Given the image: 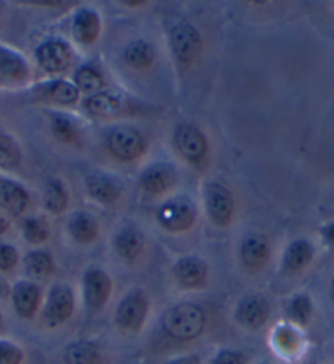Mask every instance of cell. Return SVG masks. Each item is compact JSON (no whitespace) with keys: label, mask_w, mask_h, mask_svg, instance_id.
I'll list each match as a JSON object with an SVG mask.
<instances>
[{"label":"cell","mask_w":334,"mask_h":364,"mask_svg":"<svg viewBox=\"0 0 334 364\" xmlns=\"http://www.w3.org/2000/svg\"><path fill=\"white\" fill-rule=\"evenodd\" d=\"M85 189H87V194L102 205L117 203L120 200L123 192L122 184L115 178L100 173L89 174L85 178Z\"/></svg>","instance_id":"2e32d148"},{"label":"cell","mask_w":334,"mask_h":364,"mask_svg":"<svg viewBox=\"0 0 334 364\" xmlns=\"http://www.w3.org/2000/svg\"><path fill=\"white\" fill-rule=\"evenodd\" d=\"M197 205L190 197L176 196L158 208L156 218L159 227L169 233H185L197 222Z\"/></svg>","instance_id":"7a4b0ae2"},{"label":"cell","mask_w":334,"mask_h":364,"mask_svg":"<svg viewBox=\"0 0 334 364\" xmlns=\"http://www.w3.org/2000/svg\"><path fill=\"white\" fill-rule=\"evenodd\" d=\"M102 31L100 15L94 9H80L72 18V36L82 46H90L99 40Z\"/></svg>","instance_id":"d6986e66"},{"label":"cell","mask_w":334,"mask_h":364,"mask_svg":"<svg viewBox=\"0 0 334 364\" xmlns=\"http://www.w3.org/2000/svg\"><path fill=\"white\" fill-rule=\"evenodd\" d=\"M149 312L148 296L141 289H134L122 299L115 310V323L125 333H138L146 323Z\"/></svg>","instance_id":"3957f363"},{"label":"cell","mask_w":334,"mask_h":364,"mask_svg":"<svg viewBox=\"0 0 334 364\" xmlns=\"http://www.w3.org/2000/svg\"><path fill=\"white\" fill-rule=\"evenodd\" d=\"M123 61L134 71H146L156 63V48L146 40H134L123 51Z\"/></svg>","instance_id":"cb8c5ba5"},{"label":"cell","mask_w":334,"mask_h":364,"mask_svg":"<svg viewBox=\"0 0 334 364\" xmlns=\"http://www.w3.org/2000/svg\"><path fill=\"white\" fill-rule=\"evenodd\" d=\"M10 292H12V289H10L9 282L4 279V277H0V301H4V299L10 297Z\"/></svg>","instance_id":"f35d334b"},{"label":"cell","mask_w":334,"mask_h":364,"mask_svg":"<svg viewBox=\"0 0 334 364\" xmlns=\"http://www.w3.org/2000/svg\"><path fill=\"white\" fill-rule=\"evenodd\" d=\"M146 2H131V0H128V2H123V5H126V7H143V5Z\"/></svg>","instance_id":"b9f144b4"},{"label":"cell","mask_w":334,"mask_h":364,"mask_svg":"<svg viewBox=\"0 0 334 364\" xmlns=\"http://www.w3.org/2000/svg\"><path fill=\"white\" fill-rule=\"evenodd\" d=\"M82 296L87 309H104L112 296V279L105 269L99 266H89L82 276Z\"/></svg>","instance_id":"9c48e42d"},{"label":"cell","mask_w":334,"mask_h":364,"mask_svg":"<svg viewBox=\"0 0 334 364\" xmlns=\"http://www.w3.org/2000/svg\"><path fill=\"white\" fill-rule=\"evenodd\" d=\"M36 61L45 73H63L71 66L72 50L63 40H48L36 48Z\"/></svg>","instance_id":"7c38bea8"},{"label":"cell","mask_w":334,"mask_h":364,"mask_svg":"<svg viewBox=\"0 0 334 364\" xmlns=\"http://www.w3.org/2000/svg\"><path fill=\"white\" fill-rule=\"evenodd\" d=\"M321 237H323V242L330 246V248H334V222L328 223L321 228Z\"/></svg>","instance_id":"8d00e7d4"},{"label":"cell","mask_w":334,"mask_h":364,"mask_svg":"<svg viewBox=\"0 0 334 364\" xmlns=\"http://www.w3.org/2000/svg\"><path fill=\"white\" fill-rule=\"evenodd\" d=\"M330 296H331V299L334 301V276H333L331 284H330Z\"/></svg>","instance_id":"7bdbcfd3"},{"label":"cell","mask_w":334,"mask_h":364,"mask_svg":"<svg viewBox=\"0 0 334 364\" xmlns=\"http://www.w3.org/2000/svg\"><path fill=\"white\" fill-rule=\"evenodd\" d=\"M269 314H271V307L266 299L259 294H249L236 305L235 318L241 326H246L249 330H259L266 325Z\"/></svg>","instance_id":"5bb4252c"},{"label":"cell","mask_w":334,"mask_h":364,"mask_svg":"<svg viewBox=\"0 0 334 364\" xmlns=\"http://www.w3.org/2000/svg\"><path fill=\"white\" fill-rule=\"evenodd\" d=\"M163 331L172 340L192 341L205 331L207 317L202 307L195 304H176L164 312L161 318Z\"/></svg>","instance_id":"6da1fadb"},{"label":"cell","mask_w":334,"mask_h":364,"mask_svg":"<svg viewBox=\"0 0 334 364\" xmlns=\"http://www.w3.org/2000/svg\"><path fill=\"white\" fill-rule=\"evenodd\" d=\"M166 364H200V358H198L197 355L181 356V358H176V360L167 361Z\"/></svg>","instance_id":"74e56055"},{"label":"cell","mask_w":334,"mask_h":364,"mask_svg":"<svg viewBox=\"0 0 334 364\" xmlns=\"http://www.w3.org/2000/svg\"><path fill=\"white\" fill-rule=\"evenodd\" d=\"M9 228H10V222H9V218L5 217V215H2V213H0V237H2V235H5L9 232Z\"/></svg>","instance_id":"ab89813d"},{"label":"cell","mask_w":334,"mask_h":364,"mask_svg":"<svg viewBox=\"0 0 334 364\" xmlns=\"http://www.w3.org/2000/svg\"><path fill=\"white\" fill-rule=\"evenodd\" d=\"M50 227L43 218L30 217L23 222V237L31 245H43L50 240Z\"/></svg>","instance_id":"d6a6232c"},{"label":"cell","mask_w":334,"mask_h":364,"mask_svg":"<svg viewBox=\"0 0 334 364\" xmlns=\"http://www.w3.org/2000/svg\"><path fill=\"white\" fill-rule=\"evenodd\" d=\"M74 85L79 89V92L89 94L90 97L104 90V76L92 66H82L74 74Z\"/></svg>","instance_id":"83f0119b"},{"label":"cell","mask_w":334,"mask_h":364,"mask_svg":"<svg viewBox=\"0 0 334 364\" xmlns=\"http://www.w3.org/2000/svg\"><path fill=\"white\" fill-rule=\"evenodd\" d=\"M4 326V318H2V314H0V328Z\"/></svg>","instance_id":"ee69618b"},{"label":"cell","mask_w":334,"mask_h":364,"mask_svg":"<svg viewBox=\"0 0 334 364\" xmlns=\"http://www.w3.org/2000/svg\"><path fill=\"white\" fill-rule=\"evenodd\" d=\"M68 230L71 238L79 245H90L99 238V223H97L95 217L90 215L89 212H74L69 217Z\"/></svg>","instance_id":"603a6c76"},{"label":"cell","mask_w":334,"mask_h":364,"mask_svg":"<svg viewBox=\"0 0 334 364\" xmlns=\"http://www.w3.org/2000/svg\"><path fill=\"white\" fill-rule=\"evenodd\" d=\"M21 163V149L12 136L0 133V169L14 171Z\"/></svg>","instance_id":"4dcf8cb0"},{"label":"cell","mask_w":334,"mask_h":364,"mask_svg":"<svg viewBox=\"0 0 334 364\" xmlns=\"http://www.w3.org/2000/svg\"><path fill=\"white\" fill-rule=\"evenodd\" d=\"M246 363H247V356L236 350L218 351L213 360L210 361V364H246Z\"/></svg>","instance_id":"d590c367"},{"label":"cell","mask_w":334,"mask_h":364,"mask_svg":"<svg viewBox=\"0 0 334 364\" xmlns=\"http://www.w3.org/2000/svg\"><path fill=\"white\" fill-rule=\"evenodd\" d=\"M51 132H53V136H55L56 140L61 143L72 144L79 140L77 125H74V122L64 115L53 117Z\"/></svg>","instance_id":"1f68e13d"},{"label":"cell","mask_w":334,"mask_h":364,"mask_svg":"<svg viewBox=\"0 0 334 364\" xmlns=\"http://www.w3.org/2000/svg\"><path fill=\"white\" fill-rule=\"evenodd\" d=\"M107 148L117 159L131 163L146 151V141L141 133L131 127H115L107 135Z\"/></svg>","instance_id":"277c9868"},{"label":"cell","mask_w":334,"mask_h":364,"mask_svg":"<svg viewBox=\"0 0 334 364\" xmlns=\"http://www.w3.org/2000/svg\"><path fill=\"white\" fill-rule=\"evenodd\" d=\"M208 264L202 258L193 255L182 256L172 266L174 281L187 291L203 287L208 281Z\"/></svg>","instance_id":"30bf717a"},{"label":"cell","mask_w":334,"mask_h":364,"mask_svg":"<svg viewBox=\"0 0 334 364\" xmlns=\"http://www.w3.org/2000/svg\"><path fill=\"white\" fill-rule=\"evenodd\" d=\"M41 297V289L33 281L15 282L12 292H10V299H12L15 314L23 320L35 318L38 310H40Z\"/></svg>","instance_id":"9a60e30c"},{"label":"cell","mask_w":334,"mask_h":364,"mask_svg":"<svg viewBox=\"0 0 334 364\" xmlns=\"http://www.w3.org/2000/svg\"><path fill=\"white\" fill-rule=\"evenodd\" d=\"M18 251L9 243H0V271L9 272L18 264Z\"/></svg>","instance_id":"e575fe53"},{"label":"cell","mask_w":334,"mask_h":364,"mask_svg":"<svg viewBox=\"0 0 334 364\" xmlns=\"http://www.w3.org/2000/svg\"><path fill=\"white\" fill-rule=\"evenodd\" d=\"M35 5H43V7H61L63 2H35Z\"/></svg>","instance_id":"60d3db41"},{"label":"cell","mask_w":334,"mask_h":364,"mask_svg":"<svg viewBox=\"0 0 334 364\" xmlns=\"http://www.w3.org/2000/svg\"><path fill=\"white\" fill-rule=\"evenodd\" d=\"M171 51L179 64H192L202 51V36L190 23H177L169 33Z\"/></svg>","instance_id":"52a82bcc"},{"label":"cell","mask_w":334,"mask_h":364,"mask_svg":"<svg viewBox=\"0 0 334 364\" xmlns=\"http://www.w3.org/2000/svg\"><path fill=\"white\" fill-rule=\"evenodd\" d=\"M30 203L28 191L12 179L0 176V208L12 217H20Z\"/></svg>","instance_id":"44dd1931"},{"label":"cell","mask_w":334,"mask_h":364,"mask_svg":"<svg viewBox=\"0 0 334 364\" xmlns=\"http://www.w3.org/2000/svg\"><path fill=\"white\" fill-rule=\"evenodd\" d=\"M174 144L185 161L200 164L208 154V140L195 125L181 123L174 130Z\"/></svg>","instance_id":"ba28073f"},{"label":"cell","mask_w":334,"mask_h":364,"mask_svg":"<svg viewBox=\"0 0 334 364\" xmlns=\"http://www.w3.org/2000/svg\"><path fill=\"white\" fill-rule=\"evenodd\" d=\"M315 258V246L308 240H293L282 256V269L287 274H298L311 264Z\"/></svg>","instance_id":"ffe728a7"},{"label":"cell","mask_w":334,"mask_h":364,"mask_svg":"<svg viewBox=\"0 0 334 364\" xmlns=\"http://www.w3.org/2000/svg\"><path fill=\"white\" fill-rule=\"evenodd\" d=\"M287 317L290 322L300 326L308 325L311 317H313V302H311V299L305 294L293 296L287 305Z\"/></svg>","instance_id":"f546056e"},{"label":"cell","mask_w":334,"mask_h":364,"mask_svg":"<svg viewBox=\"0 0 334 364\" xmlns=\"http://www.w3.org/2000/svg\"><path fill=\"white\" fill-rule=\"evenodd\" d=\"M79 89L74 82L69 81H55L46 85L45 99L58 105H74L79 100Z\"/></svg>","instance_id":"f1b7e54d"},{"label":"cell","mask_w":334,"mask_h":364,"mask_svg":"<svg viewBox=\"0 0 334 364\" xmlns=\"http://www.w3.org/2000/svg\"><path fill=\"white\" fill-rule=\"evenodd\" d=\"M63 360L66 364H104L99 346L90 341H74L68 345Z\"/></svg>","instance_id":"d4e9b609"},{"label":"cell","mask_w":334,"mask_h":364,"mask_svg":"<svg viewBox=\"0 0 334 364\" xmlns=\"http://www.w3.org/2000/svg\"><path fill=\"white\" fill-rule=\"evenodd\" d=\"M177 173L174 166L169 163H153L139 174V187H141L144 194L151 197L164 196L176 186Z\"/></svg>","instance_id":"8fae6325"},{"label":"cell","mask_w":334,"mask_h":364,"mask_svg":"<svg viewBox=\"0 0 334 364\" xmlns=\"http://www.w3.org/2000/svg\"><path fill=\"white\" fill-rule=\"evenodd\" d=\"M85 110L95 119H112L120 115L126 107V99L122 94L112 92V90H102L85 100Z\"/></svg>","instance_id":"e0dca14e"},{"label":"cell","mask_w":334,"mask_h":364,"mask_svg":"<svg viewBox=\"0 0 334 364\" xmlns=\"http://www.w3.org/2000/svg\"><path fill=\"white\" fill-rule=\"evenodd\" d=\"M23 267L26 276L31 279H46L55 272V261H53L51 255L46 251L36 250L30 251L23 258Z\"/></svg>","instance_id":"4316f807"},{"label":"cell","mask_w":334,"mask_h":364,"mask_svg":"<svg viewBox=\"0 0 334 364\" xmlns=\"http://www.w3.org/2000/svg\"><path fill=\"white\" fill-rule=\"evenodd\" d=\"M23 360V350L18 345L7 340H0V364H21Z\"/></svg>","instance_id":"836d02e7"},{"label":"cell","mask_w":334,"mask_h":364,"mask_svg":"<svg viewBox=\"0 0 334 364\" xmlns=\"http://www.w3.org/2000/svg\"><path fill=\"white\" fill-rule=\"evenodd\" d=\"M75 309V299L72 289L68 284H53L48 291L45 307H43V318L48 326L55 328L66 323L72 317Z\"/></svg>","instance_id":"5b68a950"},{"label":"cell","mask_w":334,"mask_h":364,"mask_svg":"<svg viewBox=\"0 0 334 364\" xmlns=\"http://www.w3.org/2000/svg\"><path fill=\"white\" fill-rule=\"evenodd\" d=\"M69 194L64 182L58 178H53L46 182L43 191V205L51 215H61L68 208Z\"/></svg>","instance_id":"484cf974"},{"label":"cell","mask_w":334,"mask_h":364,"mask_svg":"<svg viewBox=\"0 0 334 364\" xmlns=\"http://www.w3.org/2000/svg\"><path fill=\"white\" fill-rule=\"evenodd\" d=\"M264 364H267V363H264Z\"/></svg>","instance_id":"f6af8a7d"},{"label":"cell","mask_w":334,"mask_h":364,"mask_svg":"<svg viewBox=\"0 0 334 364\" xmlns=\"http://www.w3.org/2000/svg\"><path fill=\"white\" fill-rule=\"evenodd\" d=\"M30 77L28 63L20 53L0 46V85L2 87H21Z\"/></svg>","instance_id":"4fadbf2b"},{"label":"cell","mask_w":334,"mask_h":364,"mask_svg":"<svg viewBox=\"0 0 334 364\" xmlns=\"http://www.w3.org/2000/svg\"><path fill=\"white\" fill-rule=\"evenodd\" d=\"M205 207L208 217L218 228L230 227L235 217V197L228 187L220 182L205 186Z\"/></svg>","instance_id":"8992f818"},{"label":"cell","mask_w":334,"mask_h":364,"mask_svg":"<svg viewBox=\"0 0 334 364\" xmlns=\"http://www.w3.org/2000/svg\"><path fill=\"white\" fill-rule=\"evenodd\" d=\"M239 258L246 269L259 271L271 258V246L261 235H249L239 246Z\"/></svg>","instance_id":"ac0fdd59"},{"label":"cell","mask_w":334,"mask_h":364,"mask_svg":"<svg viewBox=\"0 0 334 364\" xmlns=\"http://www.w3.org/2000/svg\"><path fill=\"white\" fill-rule=\"evenodd\" d=\"M113 248H115L117 255L120 256L126 263H133L136 261L144 251V237L139 230L133 227H126L117 233L113 238Z\"/></svg>","instance_id":"7402d4cb"}]
</instances>
